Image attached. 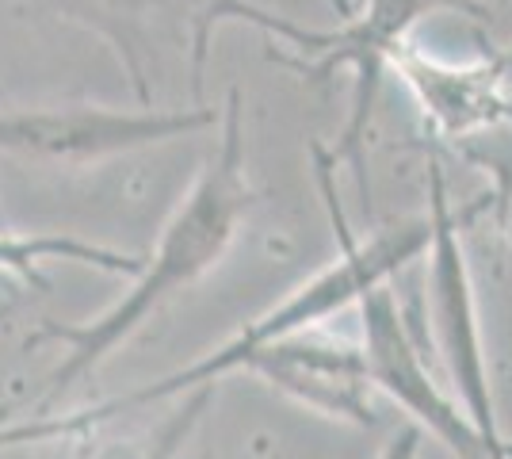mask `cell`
<instances>
[{"label": "cell", "mask_w": 512, "mask_h": 459, "mask_svg": "<svg viewBox=\"0 0 512 459\" xmlns=\"http://www.w3.org/2000/svg\"><path fill=\"white\" fill-rule=\"evenodd\" d=\"M218 123H222L218 146L207 157V165L199 169L184 203L165 222L157 249L142 261V272L134 276V287L127 295L88 322L46 318L43 326L27 337V349H39V345H62L65 349V360L54 368L50 387L39 402V414L50 402H58L77 379L96 372L134 329H142L161 306L169 303L172 295H180L199 276H207L214 264L226 257V249L234 245L237 226L249 219L256 203V192L249 184L241 88L226 92Z\"/></svg>", "instance_id": "1"}, {"label": "cell", "mask_w": 512, "mask_h": 459, "mask_svg": "<svg viewBox=\"0 0 512 459\" xmlns=\"http://www.w3.org/2000/svg\"><path fill=\"white\" fill-rule=\"evenodd\" d=\"M314 153V176H318L321 188V203L329 211V226H333V238H337V261L329 268H321L318 276H310L306 284H299L287 299L272 310H264L260 318L245 322L237 329L226 345H218L214 352H207L203 360H195L180 372L165 375V379H153L138 391H127L111 402H100L92 410H81L73 417H62V421H50V417H39V421H23V425H8L0 429V448L8 444H39V440H62L73 437V433H92L107 421L123 414H134L150 402H165V398H180V394L195 391V387H207L218 375L234 372V360L241 352L256 349L264 341H276V337H287V333H299V329H314L321 326L325 318L341 314L348 306H356L371 291V287L386 284L398 268H406L409 261H417L428 249V215L425 219H402L394 226H383L375 230L367 241H360L352 234V226L344 219V207L337 203V184H333V165L337 157L333 150H325L321 142L310 146Z\"/></svg>", "instance_id": "2"}, {"label": "cell", "mask_w": 512, "mask_h": 459, "mask_svg": "<svg viewBox=\"0 0 512 459\" xmlns=\"http://www.w3.org/2000/svg\"><path fill=\"white\" fill-rule=\"evenodd\" d=\"M490 207V196L470 203L455 215L448 199V180L436 157H428V299H432V329L436 349L451 379L455 402L467 410L474 429L482 433L490 459H512V444L501 437L497 425V402L490 387V364H486V341L478 322V295L470 280L467 249H463V226L478 219V211Z\"/></svg>", "instance_id": "3"}, {"label": "cell", "mask_w": 512, "mask_h": 459, "mask_svg": "<svg viewBox=\"0 0 512 459\" xmlns=\"http://www.w3.org/2000/svg\"><path fill=\"white\" fill-rule=\"evenodd\" d=\"M344 20L333 31H321L318 46L310 54H268L279 66L295 69L306 81H329L337 69H352V111H348V127H344L341 142L333 157L348 161L356 192H360L363 207L371 211V184H367V153H363V138H367V123H371V108L383 85V73L390 69V58L398 54V46L409 39V31L417 20H425L428 12H463L474 20H486L478 0H360V8L352 12L344 0H337Z\"/></svg>", "instance_id": "4"}, {"label": "cell", "mask_w": 512, "mask_h": 459, "mask_svg": "<svg viewBox=\"0 0 512 459\" xmlns=\"http://www.w3.org/2000/svg\"><path fill=\"white\" fill-rule=\"evenodd\" d=\"M218 119L222 115L207 104L180 111H119L104 104L0 111V150L58 165H96L207 131Z\"/></svg>", "instance_id": "5"}, {"label": "cell", "mask_w": 512, "mask_h": 459, "mask_svg": "<svg viewBox=\"0 0 512 459\" xmlns=\"http://www.w3.org/2000/svg\"><path fill=\"white\" fill-rule=\"evenodd\" d=\"M50 12H58L65 20H77L100 31L104 39L115 43L119 58L127 62L130 81L138 88L142 100H150V81L142 73L138 54L150 50L146 35H150V20H176L184 27V39H188V54H192V92L195 104H203V73H207V58H211V35L222 20H249L253 27L268 31L272 39L283 43H295L299 54H306L318 31L314 27H299L295 20L268 12V8H256L253 0H35Z\"/></svg>", "instance_id": "6"}, {"label": "cell", "mask_w": 512, "mask_h": 459, "mask_svg": "<svg viewBox=\"0 0 512 459\" xmlns=\"http://www.w3.org/2000/svg\"><path fill=\"white\" fill-rule=\"evenodd\" d=\"M356 306H360L363 364L375 391L386 394L394 406H402L409 421L428 429L455 459H490V448L467 410L428 372L425 352L417 349L394 291L386 284L371 287Z\"/></svg>", "instance_id": "7"}, {"label": "cell", "mask_w": 512, "mask_h": 459, "mask_svg": "<svg viewBox=\"0 0 512 459\" xmlns=\"http://www.w3.org/2000/svg\"><path fill=\"white\" fill-rule=\"evenodd\" d=\"M234 372L264 379L268 387H276L329 421L360 425V429L379 425V402H375L379 391L367 375L363 349L325 337L318 333V326L241 352L234 360Z\"/></svg>", "instance_id": "8"}, {"label": "cell", "mask_w": 512, "mask_h": 459, "mask_svg": "<svg viewBox=\"0 0 512 459\" xmlns=\"http://www.w3.org/2000/svg\"><path fill=\"white\" fill-rule=\"evenodd\" d=\"M390 69L417 96L425 127L436 138L467 142L512 123V50L482 54L455 66L406 39L390 58Z\"/></svg>", "instance_id": "9"}, {"label": "cell", "mask_w": 512, "mask_h": 459, "mask_svg": "<svg viewBox=\"0 0 512 459\" xmlns=\"http://www.w3.org/2000/svg\"><path fill=\"white\" fill-rule=\"evenodd\" d=\"M43 261L92 264V268L111 272V276H138L142 272V257H130V253L107 249V245H92V241L81 238H50V234L23 238L16 230L0 234V272L20 276L23 284L31 287H46V276L39 272Z\"/></svg>", "instance_id": "10"}, {"label": "cell", "mask_w": 512, "mask_h": 459, "mask_svg": "<svg viewBox=\"0 0 512 459\" xmlns=\"http://www.w3.org/2000/svg\"><path fill=\"white\" fill-rule=\"evenodd\" d=\"M211 398H214V383L188 391V402H184V410H180V414H172L169 421H165V429L153 437L150 459H176L180 444H184V440H188V433H192L195 425H199V417H203V410L211 406Z\"/></svg>", "instance_id": "11"}, {"label": "cell", "mask_w": 512, "mask_h": 459, "mask_svg": "<svg viewBox=\"0 0 512 459\" xmlns=\"http://www.w3.org/2000/svg\"><path fill=\"white\" fill-rule=\"evenodd\" d=\"M421 444H425V429L421 425H402L398 433H390V440L383 444L379 459H421Z\"/></svg>", "instance_id": "12"}, {"label": "cell", "mask_w": 512, "mask_h": 459, "mask_svg": "<svg viewBox=\"0 0 512 459\" xmlns=\"http://www.w3.org/2000/svg\"><path fill=\"white\" fill-rule=\"evenodd\" d=\"M4 230H12V226H8V219H4V211H0V234H4Z\"/></svg>", "instance_id": "13"}]
</instances>
